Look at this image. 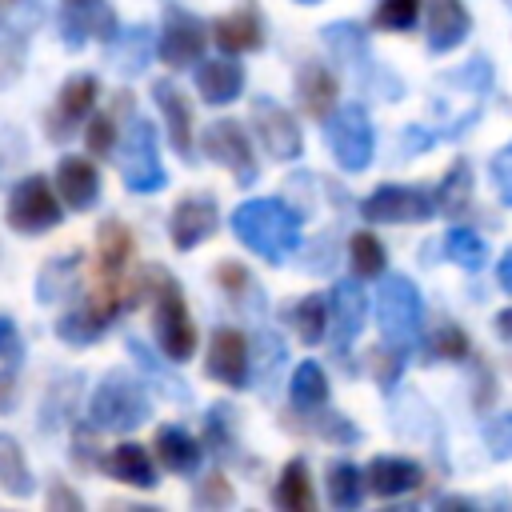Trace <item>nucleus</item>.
<instances>
[{
    "mask_svg": "<svg viewBox=\"0 0 512 512\" xmlns=\"http://www.w3.org/2000/svg\"><path fill=\"white\" fill-rule=\"evenodd\" d=\"M444 252H448V260H456V264L468 268V272L484 268V256H488L484 240H480L472 228H452V232L444 236Z\"/></svg>",
    "mask_w": 512,
    "mask_h": 512,
    "instance_id": "37",
    "label": "nucleus"
},
{
    "mask_svg": "<svg viewBox=\"0 0 512 512\" xmlns=\"http://www.w3.org/2000/svg\"><path fill=\"white\" fill-rule=\"evenodd\" d=\"M156 52V36L152 28L144 24H132V28H120L116 40H112V68L120 76H136L148 68V56Z\"/></svg>",
    "mask_w": 512,
    "mask_h": 512,
    "instance_id": "27",
    "label": "nucleus"
},
{
    "mask_svg": "<svg viewBox=\"0 0 512 512\" xmlns=\"http://www.w3.org/2000/svg\"><path fill=\"white\" fill-rule=\"evenodd\" d=\"M464 352H468V336L460 328H440L428 340V356H436V360H460Z\"/></svg>",
    "mask_w": 512,
    "mask_h": 512,
    "instance_id": "45",
    "label": "nucleus"
},
{
    "mask_svg": "<svg viewBox=\"0 0 512 512\" xmlns=\"http://www.w3.org/2000/svg\"><path fill=\"white\" fill-rule=\"evenodd\" d=\"M320 436H328V440H344V444H352V440H360V432H356V424H348L344 416H336V412H324L316 424H312Z\"/></svg>",
    "mask_w": 512,
    "mask_h": 512,
    "instance_id": "49",
    "label": "nucleus"
},
{
    "mask_svg": "<svg viewBox=\"0 0 512 512\" xmlns=\"http://www.w3.org/2000/svg\"><path fill=\"white\" fill-rule=\"evenodd\" d=\"M364 488H368V480H364V472L356 464L340 460V464L328 468V500L336 508H356L364 500Z\"/></svg>",
    "mask_w": 512,
    "mask_h": 512,
    "instance_id": "33",
    "label": "nucleus"
},
{
    "mask_svg": "<svg viewBox=\"0 0 512 512\" xmlns=\"http://www.w3.org/2000/svg\"><path fill=\"white\" fill-rule=\"evenodd\" d=\"M196 504H200V508H228V504H236V492H232L228 476H224V472L204 476V480L196 484Z\"/></svg>",
    "mask_w": 512,
    "mask_h": 512,
    "instance_id": "42",
    "label": "nucleus"
},
{
    "mask_svg": "<svg viewBox=\"0 0 512 512\" xmlns=\"http://www.w3.org/2000/svg\"><path fill=\"white\" fill-rule=\"evenodd\" d=\"M148 412H152L148 392L128 372H108L88 400V424L96 432H132L148 420Z\"/></svg>",
    "mask_w": 512,
    "mask_h": 512,
    "instance_id": "4",
    "label": "nucleus"
},
{
    "mask_svg": "<svg viewBox=\"0 0 512 512\" xmlns=\"http://www.w3.org/2000/svg\"><path fill=\"white\" fill-rule=\"evenodd\" d=\"M100 468H104L112 480L132 484V488H156V484H160V480H156V468H152L148 448H144V444H132V440L116 444V448L100 460Z\"/></svg>",
    "mask_w": 512,
    "mask_h": 512,
    "instance_id": "25",
    "label": "nucleus"
},
{
    "mask_svg": "<svg viewBox=\"0 0 512 512\" xmlns=\"http://www.w3.org/2000/svg\"><path fill=\"white\" fill-rule=\"evenodd\" d=\"M196 92L204 96V104H232L244 92V64L232 60V52H224L216 60H200Z\"/></svg>",
    "mask_w": 512,
    "mask_h": 512,
    "instance_id": "21",
    "label": "nucleus"
},
{
    "mask_svg": "<svg viewBox=\"0 0 512 512\" xmlns=\"http://www.w3.org/2000/svg\"><path fill=\"white\" fill-rule=\"evenodd\" d=\"M24 344H20V332H16V320L8 312H0V356L4 360H20Z\"/></svg>",
    "mask_w": 512,
    "mask_h": 512,
    "instance_id": "50",
    "label": "nucleus"
},
{
    "mask_svg": "<svg viewBox=\"0 0 512 512\" xmlns=\"http://www.w3.org/2000/svg\"><path fill=\"white\" fill-rule=\"evenodd\" d=\"M324 136H328V148H332V156H336V164L344 172H364L372 164L376 136H372V120H368V112L360 104L336 108L324 120Z\"/></svg>",
    "mask_w": 512,
    "mask_h": 512,
    "instance_id": "8",
    "label": "nucleus"
},
{
    "mask_svg": "<svg viewBox=\"0 0 512 512\" xmlns=\"http://www.w3.org/2000/svg\"><path fill=\"white\" fill-rule=\"evenodd\" d=\"M84 144H88V152L96 156V160H104L108 152H112V144H116V124H112V116H92L88 124H84Z\"/></svg>",
    "mask_w": 512,
    "mask_h": 512,
    "instance_id": "43",
    "label": "nucleus"
},
{
    "mask_svg": "<svg viewBox=\"0 0 512 512\" xmlns=\"http://www.w3.org/2000/svg\"><path fill=\"white\" fill-rule=\"evenodd\" d=\"M272 500H276V508H284V512H308V508L316 504L312 480H308V464H304V460H288V464H284Z\"/></svg>",
    "mask_w": 512,
    "mask_h": 512,
    "instance_id": "28",
    "label": "nucleus"
},
{
    "mask_svg": "<svg viewBox=\"0 0 512 512\" xmlns=\"http://www.w3.org/2000/svg\"><path fill=\"white\" fill-rule=\"evenodd\" d=\"M364 480H368V492L376 496H404L420 484V468L404 456H376L364 468Z\"/></svg>",
    "mask_w": 512,
    "mask_h": 512,
    "instance_id": "26",
    "label": "nucleus"
},
{
    "mask_svg": "<svg viewBox=\"0 0 512 512\" xmlns=\"http://www.w3.org/2000/svg\"><path fill=\"white\" fill-rule=\"evenodd\" d=\"M64 4H76V0H64Z\"/></svg>",
    "mask_w": 512,
    "mask_h": 512,
    "instance_id": "58",
    "label": "nucleus"
},
{
    "mask_svg": "<svg viewBox=\"0 0 512 512\" xmlns=\"http://www.w3.org/2000/svg\"><path fill=\"white\" fill-rule=\"evenodd\" d=\"M108 320H112V316H104L96 304H84V308L64 312V316L56 320V336H60L64 344H92V340H100V336L108 332Z\"/></svg>",
    "mask_w": 512,
    "mask_h": 512,
    "instance_id": "31",
    "label": "nucleus"
},
{
    "mask_svg": "<svg viewBox=\"0 0 512 512\" xmlns=\"http://www.w3.org/2000/svg\"><path fill=\"white\" fill-rule=\"evenodd\" d=\"M252 128H256V140L264 144V152L272 160H296L300 148H304L292 112L280 108L272 96H256L252 100Z\"/></svg>",
    "mask_w": 512,
    "mask_h": 512,
    "instance_id": "12",
    "label": "nucleus"
},
{
    "mask_svg": "<svg viewBox=\"0 0 512 512\" xmlns=\"http://www.w3.org/2000/svg\"><path fill=\"white\" fill-rule=\"evenodd\" d=\"M16 392H20L16 372L12 368H0V412H12L16 408Z\"/></svg>",
    "mask_w": 512,
    "mask_h": 512,
    "instance_id": "52",
    "label": "nucleus"
},
{
    "mask_svg": "<svg viewBox=\"0 0 512 512\" xmlns=\"http://www.w3.org/2000/svg\"><path fill=\"white\" fill-rule=\"evenodd\" d=\"M300 4H316V0H300Z\"/></svg>",
    "mask_w": 512,
    "mask_h": 512,
    "instance_id": "57",
    "label": "nucleus"
},
{
    "mask_svg": "<svg viewBox=\"0 0 512 512\" xmlns=\"http://www.w3.org/2000/svg\"><path fill=\"white\" fill-rule=\"evenodd\" d=\"M496 280H500L504 292H512V248L500 256V264H496Z\"/></svg>",
    "mask_w": 512,
    "mask_h": 512,
    "instance_id": "54",
    "label": "nucleus"
},
{
    "mask_svg": "<svg viewBox=\"0 0 512 512\" xmlns=\"http://www.w3.org/2000/svg\"><path fill=\"white\" fill-rule=\"evenodd\" d=\"M292 324H296V336H300L304 344H320L324 332L332 328L328 300H320V296H304V300L292 308Z\"/></svg>",
    "mask_w": 512,
    "mask_h": 512,
    "instance_id": "34",
    "label": "nucleus"
},
{
    "mask_svg": "<svg viewBox=\"0 0 512 512\" xmlns=\"http://www.w3.org/2000/svg\"><path fill=\"white\" fill-rule=\"evenodd\" d=\"M484 440H488L492 456L508 460V456H512V412H504V416L488 420V424H484Z\"/></svg>",
    "mask_w": 512,
    "mask_h": 512,
    "instance_id": "47",
    "label": "nucleus"
},
{
    "mask_svg": "<svg viewBox=\"0 0 512 512\" xmlns=\"http://www.w3.org/2000/svg\"><path fill=\"white\" fill-rule=\"evenodd\" d=\"M220 228V208L212 196L196 192V196H184L176 208H172V220H168V232H172V244L180 252L204 244L212 232Z\"/></svg>",
    "mask_w": 512,
    "mask_h": 512,
    "instance_id": "15",
    "label": "nucleus"
},
{
    "mask_svg": "<svg viewBox=\"0 0 512 512\" xmlns=\"http://www.w3.org/2000/svg\"><path fill=\"white\" fill-rule=\"evenodd\" d=\"M296 96L312 120H328L336 112V76L320 60H304L296 72Z\"/></svg>",
    "mask_w": 512,
    "mask_h": 512,
    "instance_id": "24",
    "label": "nucleus"
},
{
    "mask_svg": "<svg viewBox=\"0 0 512 512\" xmlns=\"http://www.w3.org/2000/svg\"><path fill=\"white\" fill-rule=\"evenodd\" d=\"M48 508H84V500H80L72 488L52 484V492H48Z\"/></svg>",
    "mask_w": 512,
    "mask_h": 512,
    "instance_id": "53",
    "label": "nucleus"
},
{
    "mask_svg": "<svg viewBox=\"0 0 512 512\" xmlns=\"http://www.w3.org/2000/svg\"><path fill=\"white\" fill-rule=\"evenodd\" d=\"M416 12H420V0H380V8H376V28L404 32V28L416 24Z\"/></svg>",
    "mask_w": 512,
    "mask_h": 512,
    "instance_id": "41",
    "label": "nucleus"
},
{
    "mask_svg": "<svg viewBox=\"0 0 512 512\" xmlns=\"http://www.w3.org/2000/svg\"><path fill=\"white\" fill-rule=\"evenodd\" d=\"M64 208H68V204L60 200L56 184H52L48 176L32 172V176H24V180L12 188L8 208H4V220H8V228L20 232V236H44V232H52V228L60 224Z\"/></svg>",
    "mask_w": 512,
    "mask_h": 512,
    "instance_id": "5",
    "label": "nucleus"
},
{
    "mask_svg": "<svg viewBox=\"0 0 512 512\" xmlns=\"http://www.w3.org/2000/svg\"><path fill=\"white\" fill-rule=\"evenodd\" d=\"M128 352H132V360H136L140 368H148V372H152V376H156V380H160L176 400H180V396H188V392H184V380H180V376H172V372H164V364H160V360H152V352L144 348V340H128Z\"/></svg>",
    "mask_w": 512,
    "mask_h": 512,
    "instance_id": "44",
    "label": "nucleus"
},
{
    "mask_svg": "<svg viewBox=\"0 0 512 512\" xmlns=\"http://www.w3.org/2000/svg\"><path fill=\"white\" fill-rule=\"evenodd\" d=\"M120 24H116V12L112 4L104 0H76V4H64V16H60V36L68 48H80L88 36L96 40H116Z\"/></svg>",
    "mask_w": 512,
    "mask_h": 512,
    "instance_id": "16",
    "label": "nucleus"
},
{
    "mask_svg": "<svg viewBox=\"0 0 512 512\" xmlns=\"http://www.w3.org/2000/svg\"><path fill=\"white\" fill-rule=\"evenodd\" d=\"M212 40L224 48V52H256V48H264V16H260V8L252 4V0H244L236 12H228V16H220L216 24H212Z\"/></svg>",
    "mask_w": 512,
    "mask_h": 512,
    "instance_id": "18",
    "label": "nucleus"
},
{
    "mask_svg": "<svg viewBox=\"0 0 512 512\" xmlns=\"http://www.w3.org/2000/svg\"><path fill=\"white\" fill-rule=\"evenodd\" d=\"M468 28H472V16L460 0H428V48L436 56L464 44Z\"/></svg>",
    "mask_w": 512,
    "mask_h": 512,
    "instance_id": "23",
    "label": "nucleus"
},
{
    "mask_svg": "<svg viewBox=\"0 0 512 512\" xmlns=\"http://www.w3.org/2000/svg\"><path fill=\"white\" fill-rule=\"evenodd\" d=\"M12 4H20V0H0V12H8Z\"/></svg>",
    "mask_w": 512,
    "mask_h": 512,
    "instance_id": "56",
    "label": "nucleus"
},
{
    "mask_svg": "<svg viewBox=\"0 0 512 512\" xmlns=\"http://www.w3.org/2000/svg\"><path fill=\"white\" fill-rule=\"evenodd\" d=\"M468 192H472V168L464 164V160H456L452 168H448V176L440 180V188H436V200H440V212H448V216H456L464 204H468Z\"/></svg>",
    "mask_w": 512,
    "mask_h": 512,
    "instance_id": "36",
    "label": "nucleus"
},
{
    "mask_svg": "<svg viewBox=\"0 0 512 512\" xmlns=\"http://www.w3.org/2000/svg\"><path fill=\"white\" fill-rule=\"evenodd\" d=\"M96 92H100V84H96V76H88V72L64 80V88L56 92V104L48 108V120H44L52 144H64L68 136L80 132V124H88V116H92V108H96Z\"/></svg>",
    "mask_w": 512,
    "mask_h": 512,
    "instance_id": "11",
    "label": "nucleus"
},
{
    "mask_svg": "<svg viewBox=\"0 0 512 512\" xmlns=\"http://www.w3.org/2000/svg\"><path fill=\"white\" fill-rule=\"evenodd\" d=\"M76 268H80V252H68V256H52V260L40 268V276H36V296H40L44 304L60 300V296L72 288V280H76Z\"/></svg>",
    "mask_w": 512,
    "mask_h": 512,
    "instance_id": "32",
    "label": "nucleus"
},
{
    "mask_svg": "<svg viewBox=\"0 0 512 512\" xmlns=\"http://www.w3.org/2000/svg\"><path fill=\"white\" fill-rule=\"evenodd\" d=\"M328 312H332V348L336 356H344L364 328V312H368L364 288L356 280H336L328 292Z\"/></svg>",
    "mask_w": 512,
    "mask_h": 512,
    "instance_id": "17",
    "label": "nucleus"
},
{
    "mask_svg": "<svg viewBox=\"0 0 512 512\" xmlns=\"http://www.w3.org/2000/svg\"><path fill=\"white\" fill-rule=\"evenodd\" d=\"M136 264V236L128 232V224L120 220H104L96 228V272H92V296L88 304H96L104 316H116L124 308H136L144 288V272L128 276Z\"/></svg>",
    "mask_w": 512,
    "mask_h": 512,
    "instance_id": "1",
    "label": "nucleus"
},
{
    "mask_svg": "<svg viewBox=\"0 0 512 512\" xmlns=\"http://www.w3.org/2000/svg\"><path fill=\"white\" fill-rule=\"evenodd\" d=\"M56 192L72 212H88L100 200V172L84 156H64L56 164Z\"/></svg>",
    "mask_w": 512,
    "mask_h": 512,
    "instance_id": "20",
    "label": "nucleus"
},
{
    "mask_svg": "<svg viewBox=\"0 0 512 512\" xmlns=\"http://www.w3.org/2000/svg\"><path fill=\"white\" fill-rule=\"evenodd\" d=\"M288 396H292L296 412H316V408H324V400H328V376H324V368H320L316 360L296 364V372H292V380H288Z\"/></svg>",
    "mask_w": 512,
    "mask_h": 512,
    "instance_id": "30",
    "label": "nucleus"
},
{
    "mask_svg": "<svg viewBox=\"0 0 512 512\" xmlns=\"http://www.w3.org/2000/svg\"><path fill=\"white\" fill-rule=\"evenodd\" d=\"M324 40H328V48L340 56V60H364V32L356 28V24H328L324 28Z\"/></svg>",
    "mask_w": 512,
    "mask_h": 512,
    "instance_id": "40",
    "label": "nucleus"
},
{
    "mask_svg": "<svg viewBox=\"0 0 512 512\" xmlns=\"http://www.w3.org/2000/svg\"><path fill=\"white\" fill-rule=\"evenodd\" d=\"M432 212H440L436 188H420V184H380L360 204V216L372 224H416L428 220Z\"/></svg>",
    "mask_w": 512,
    "mask_h": 512,
    "instance_id": "7",
    "label": "nucleus"
},
{
    "mask_svg": "<svg viewBox=\"0 0 512 512\" xmlns=\"http://www.w3.org/2000/svg\"><path fill=\"white\" fill-rule=\"evenodd\" d=\"M508 4H512V0H508Z\"/></svg>",
    "mask_w": 512,
    "mask_h": 512,
    "instance_id": "59",
    "label": "nucleus"
},
{
    "mask_svg": "<svg viewBox=\"0 0 512 512\" xmlns=\"http://www.w3.org/2000/svg\"><path fill=\"white\" fill-rule=\"evenodd\" d=\"M0 488L16 500L32 496V488H36V480L28 472V460H24V448L8 432H0Z\"/></svg>",
    "mask_w": 512,
    "mask_h": 512,
    "instance_id": "29",
    "label": "nucleus"
},
{
    "mask_svg": "<svg viewBox=\"0 0 512 512\" xmlns=\"http://www.w3.org/2000/svg\"><path fill=\"white\" fill-rule=\"evenodd\" d=\"M124 184L132 192H156L164 184V168H160V156H156V132L148 120H136L128 128V140H124Z\"/></svg>",
    "mask_w": 512,
    "mask_h": 512,
    "instance_id": "13",
    "label": "nucleus"
},
{
    "mask_svg": "<svg viewBox=\"0 0 512 512\" xmlns=\"http://www.w3.org/2000/svg\"><path fill=\"white\" fill-rule=\"evenodd\" d=\"M200 148H204L208 160H216L220 168H228V172L236 176V184H252V180L260 176L252 140H248V132H244L236 120H216V124H208L204 136H200Z\"/></svg>",
    "mask_w": 512,
    "mask_h": 512,
    "instance_id": "10",
    "label": "nucleus"
},
{
    "mask_svg": "<svg viewBox=\"0 0 512 512\" xmlns=\"http://www.w3.org/2000/svg\"><path fill=\"white\" fill-rule=\"evenodd\" d=\"M492 184H496V196L512 208V140L492 156Z\"/></svg>",
    "mask_w": 512,
    "mask_h": 512,
    "instance_id": "48",
    "label": "nucleus"
},
{
    "mask_svg": "<svg viewBox=\"0 0 512 512\" xmlns=\"http://www.w3.org/2000/svg\"><path fill=\"white\" fill-rule=\"evenodd\" d=\"M208 48V28L200 16H192L188 8L180 4H168L164 12V24H160V36H156V56L168 64V68H192L200 64Z\"/></svg>",
    "mask_w": 512,
    "mask_h": 512,
    "instance_id": "9",
    "label": "nucleus"
},
{
    "mask_svg": "<svg viewBox=\"0 0 512 512\" xmlns=\"http://www.w3.org/2000/svg\"><path fill=\"white\" fill-rule=\"evenodd\" d=\"M88 428H92V424H88ZM88 428H80V432H76V440H72V444H76V448H72V456H76L84 468H96V464H100V456L92 452V436H88Z\"/></svg>",
    "mask_w": 512,
    "mask_h": 512,
    "instance_id": "51",
    "label": "nucleus"
},
{
    "mask_svg": "<svg viewBox=\"0 0 512 512\" xmlns=\"http://www.w3.org/2000/svg\"><path fill=\"white\" fill-rule=\"evenodd\" d=\"M496 328H500V336H508V340H512V308L496 312Z\"/></svg>",
    "mask_w": 512,
    "mask_h": 512,
    "instance_id": "55",
    "label": "nucleus"
},
{
    "mask_svg": "<svg viewBox=\"0 0 512 512\" xmlns=\"http://www.w3.org/2000/svg\"><path fill=\"white\" fill-rule=\"evenodd\" d=\"M232 408L228 404H212L208 408V420H204V444L216 452V456H236V432H232Z\"/></svg>",
    "mask_w": 512,
    "mask_h": 512,
    "instance_id": "38",
    "label": "nucleus"
},
{
    "mask_svg": "<svg viewBox=\"0 0 512 512\" xmlns=\"http://www.w3.org/2000/svg\"><path fill=\"white\" fill-rule=\"evenodd\" d=\"M152 100H156V108L164 116L172 152L184 156V160H192V108H188L184 92L172 80H152Z\"/></svg>",
    "mask_w": 512,
    "mask_h": 512,
    "instance_id": "19",
    "label": "nucleus"
},
{
    "mask_svg": "<svg viewBox=\"0 0 512 512\" xmlns=\"http://www.w3.org/2000/svg\"><path fill=\"white\" fill-rule=\"evenodd\" d=\"M400 368H404V352H400V348L380 344V348L372 352V372H376L380 388H392V384H396V376H400Z\"/></svg>",
    "mask_w": 512,
    "mask_h": 512,
    "instance_id": "46",
    "label": "nucleus"
},
{
    "mask_svg": "<svg viewBox=\"0 0 512 512\" xmlns=\"http://www.w3.org/2000/svg\"><path fill=\"white\" fill-rule=\"evenodd\" d=\"M248 340L236 332V328H216L208 336V356H204V368L212 380H220L224 388H248Z\"/></svg>",
    "mask_w": 512,
    "mask_h": 512,
    "instance_id": "14",
    "label": "nucleus"
},
{
    "mask_svg": "<svg viewBox=\"0 0 512 512\" xmlns=\"http://www.w3.org/2000/svg\"><path fill=\"white\" fill-rule=\"evenodd\" d=\"M212 280L220 284V292H228L232 300H244V296H256L260 304H264V296H260V284H252V276H248V268L244 264H236V260H224V264H216V272H212Z\"/></svg>",
    "mask_w": 512,
    "mask_h": 512,
    "instance_id": "39",
    "label": "nucleus"
},
{
    "mask_svg": "<svg viewBox=\"0 0 512 512\" xmlns=\"http://www.w3.org/2000/svg\"><path fill=\"white\" fill-rule=\"evenodd\" d=\"M348 260H352V272L356 276H364V280H372V276H380L384 272V244L372 236V232H356L352 240H348Z\"/></svg>",
    "mask_w": 512,
    "mask_h": 512,
    "instance_id": "35",
    "label": "nucleus"
},
{
    "mask_svg": "<svg viewBox=\"0 0 512 512\" xmlns=\"http://www.w3.org/2000/svg\"><path fill=\"white\" fill-rule=\"evenodd\" d=\"M376 312H380V336H384V344L408 352L420 340L424 304H420V292H416V284L408 276H388L380 284Z\"/></svg>",
    "mask_w": 512,
    "mask_h": 512,
    "instance_id": "6",
    "label": "nucleus"
},
{
    "mask_svg": "<svg viewBox=\"0 0 512 512\" xmlns=\"http://www.w3.org/2000/svg\"><path fill=\"white\" fill-rule=\"evenodd\" d=\"M144 288L156 296V312H152V332L156 344L168 360H188L196 352V324L188 316V304L180 296V284L164 272V268H144Z\"/></svg>",
    "mask_w": 512,
    "mask_h": 512,
    "instance_id": "3",
    "label": "nucleus"
},
{
    "mask_svg": "<svg viewBox=\"0 0 512 512\" xmlns=\"http://www.w3.org/2000/svg\"><path fill=\"white\" fill-rule=\"evenodd\" d=\"M236 240L264 256L268 264H284L300 248V212L280 196H256L232 208L228 216Z\"/></svg>",
    "mask_w": 512,
    "mask_h": 512,
    "instance_id": "2",
    "label": "nucleus"
},
{
    "mask_svg": "<svg viewBox=\"0 0 512 512\" xmlns=\"http://www.w3.org/2000/svg\"><path fill=\"white\" fill-rule=\"evenodd\" d=\"M152 452H156L160 468H168V472H180V476H192V472L200 468V460H204V444H200L192 432L176 428V424H164V428H156Z\"/></svg>",
    "mask_w": 512,
    "mask_h": 512,
    "instance_id": "22",
    "label": "nucleus"
}]
</instances>
